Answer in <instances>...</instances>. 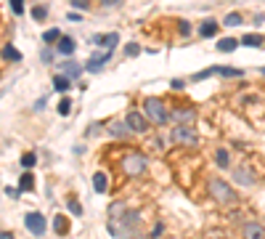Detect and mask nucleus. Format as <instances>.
Instances as JSON below:
<instances>
[{
  "mask_svg": "<svg viewBox=\"0 0 265 239\" xmlns=\"http://www.w3.org/2000/svg\"><path fill=\"white\" fill-rule=\"evenodd\" d=\"M144 112L149 117V123H154V125H167V120H170L167 109L162 104V98H154V96L144 98Z\"/></svg>",
  "mask_w": 265,
  "mask_h": 239,
  "instance_id": "obj_1",
  "label": "nucleus"
},
{
  "mask_svg": "<svg viewBox=\"0 0 265 239\" xmlns=\"http://www.w3.org/2000/svg\"><path fill=\"white\" fill-rule=\"evenodd\" d=\"M210 194L217 199V205H236V191L220 178L210 181Z\"/></svg>",
  "mask_w": 265,
  "mask_h": 239,
  "instance_id": "obj_2",
  "label": "nucleus"
},
{
  "mask_svg": "<svg viewBox=\"0 0 265 239\" xmlns=\"http://www.w3.org/2000/svg\"><path fill=\"white\" fill-rule=\"evenodd\" d=\"M170 144H181V146H196L199 139L196 133L191 131V125H175L170 131Z\"/></svg>",
  "mask_w": 265,
  "mask_h": 239,
  "instance_id": "obj_3",
  "label": "nucleus"
},
{
  "mask_svg": "<svg viewBox=\"0 0 265 239\" xmlns=\"http://www.w3.org/2000/svg\"><path fill=\"white\" fill-rule=\"evenodd\" d=\"M149 168V157L144 154H127L125 160H122V170L127 173V176H141Z\"/></svg>",
  "mask_w": 265,
  "mask_h": 239,
  "instance_id": "obj_4",
  "label": "nucleus"
},
{
  "mask_svg": "<svg viewBox=\"0 0 265 239\" xmlns=\"http://www.w3.org/2000/svg\"><path fill=\"white\" fill-rule=\"evenodd\" d=\"M24 226L30 228V234H35V236H43L45 228H48L43 213H27V215H24Z\"/></svg>",
  "mask_w": 265,
  "mask_h": 239,
  "instance_id": "obj_5",
  "label": "nucleus"
},
{
  "mask_svg": "<svg viewBox=\"0 0 265 239\" xmlns=\"http://www.w3.org/2000/svg\"><path fill=\"white\" fill-rule=\"evenodd\" d=\"M212 75H225V77H241V69H233V67H210L204 72H196L191 80H204V77H212Z\"/></svg>",
  "mask_w": 265,
  "mask_h": 239,
  "instance_id": "obj_6",
  "label": "nucleus"
},
{
  "mask_svg": "<svg viewBox=\"0 0 265 239\" xmlns=\"http://www.w3.org/2000/svg\"><path fill=\"white\" fill-rule=\"evenodd\" d=\"M127 125H130V131L132 133H146L149 131V117L146 114H141V112H127Z\"/></svg>",
  "mask_w": 265,
  "mask_h": 239,
  "instance_id": "obj_7",
  "label": "nucleus"
},
{
  "mask_svg": "<svg viewBox=\"0 0 265 239\" xmlns=\"http://www.w3.org/2000/svg\"><path fill=\"white\" fill-rule=\"evenodd\" d=\"M241 236L244 239H265V228L257 220H247V223L241 226Z\"/></svg>",
  "mask_w": 265,
  "mask_h": 239,
  "instance_id": "obj_8",
  "label": "nucleus"
},
{
  "mask_svg": "<svg viewBox=\"0 0 265 239\" xmlns=\"http://www.w3.org/2000/svg\"><path fill=\"white\" fill-rule=\"evenodd\" d=\"M106 133L114 136V139H127V133H130L127 120H114V123H109L106 125Z\"/></svg>",
  "mask_w": 265,
  "mask_h": 239,
  "instance_id": "obj_9",
  "label": "nucleus"
},
{
  "mask_svg": "<svg viewBox=\"0 0 265 239\" xmlns=\"http://www.w3.org/2000/svg\"><path fill=\"white\" fill-rule=\"evenodd\" d=\"M233 181H239L241 186H254V181H257V178H254V173L247 168V165H241V168L233 170Z\"/></svg>",
  "mask_w": 265,
  "mask_h": 239,
  "instance_id": "obj_10",
  "label": "nucleus"
},
{
  "mask_svg": "<svg viewBox=\"0 0 265 239\" xmlns=\"http://www.w3.org/2000/svg\"><path fill=\"white\" fill-rule=\"evenodd\" d=\"M109 56H111V51L96 53V56H93V59H88V61H85V69H88V72H98V69L103 67V64L109 61Z\"/></svg>",
  "mask_w": 265,
  "mask_h": 239,
  "instance_id": "obj_11",
  "label": "nucleus"
},
{
  "mask_svg": "<svg viewBox=\"0 0 265 239\" xmlns=\"http://www.w3.org/2000/svg\"><path fill=\"white\" fill-rule=\"evenodd\" d=\"M170 120H175L178 125H191L194 123V109H173Z\"/></svg>",
  "mask_w": 265,
  "mask_h": 239,
  "instance_id": "obj_12",
  "label": "nucleus"
},
{
  "mask_svg": "<svg viewBox=\"0 0 265 239\" xmlns=\"http://www.w3.org/2000/svg\"><path fill=\"white\" fill-rule=\"evenodd\" d=\"M93 43H98V45H103L106 51H111L114 45L119 43V35L117 32H109V35H93Z\"/></svg>",
  "mask_w": 265,
  "mask_h": 239,
  "instance_id": "obj_13",
  "label": "nucleus"
},
{
  "mask_svg": "<svg viewBox=\"0 0 265 239\" xmlns=\"http://www.w3.org/2000/svg\"><path fill=\"white\" fill-rule=\"evenodd\" d=\"M215 32H217V22L215 19H204L202 27H199V35H202V38H212Z\"/></svg>",
  "mask_w": 265,
  "mask_h": 239,
  "instance_id": "obj_14",
  "label": "nucleus"
},
{
  "mask_svg": "<svg viewBox=\"0 0 265 239\" xmlns=\"http://www.w3.org/2000/svg\"><path fill=\"white\" fill-rule=\"evenodd\" d=\"M106 186H109L106 173H96V176H93V189H96L98 194H103V191H106Z\"/></svg>",
  "mask_w": 265,
  "mask_h": 239,
  "instance_id": "obj_15",
  "label": "nucleus"
},
{
  "mask_svg": "<svg viewBox=\"0 0 265 239\" xmlns=\"http://www.w3.org/2000/svg\"><path fill=\"white\" fill-rule=\"evenodd\" d=\"M56 48H59V53H64V56H69V53H74V40L72 38H61L59 43H56Z\"/></svg>",
  "mask_w": 265,
  "mask_h": 239,
  "instance_id": "obj_16",
  "label": "nucleus"
},
{
  "mask_svg": "<svg viewBox=\"0 0 265 239\" xmlns=\"http://www.w3.org/2000/svg\"><path fill=\"white\" fill-rule=\"evenodd\" d=\"M53 228H56V234L64 236L66 231H69V220H66L64 215H56V218H53Z\"/></svg>",
  "mask_w": 265,
  "mask_h": 239,
  "instance_id": "obj_17",
  "label": "nucleus"
},
{
  "mask_svg": "<svg viewBox=\"0 0 265 239\" xmlns=\"http://www.w3.org/2000/svg\"><path fill=\"white\" fill-rule=\"evenodd\" d=\"M236 45H239V43H236L233 38H223V40H217V51L228 53V51H236Z\"/></svg>",
  "mask_w": 265,
  "mask_h": 239,
  "instance_id": "obj_18",
  "label": "nucleus"
},
{
  "mask_svg": "<svg viewBox=\"0 0 265 239\" xmlns=\"http://www.w3.org/2000/svg\"><path fill=\"white\" fill-rule=\"evenodd\" d=\"M215 165H217V168H228V165H231V157H228V152H225V149H217V154H215Z\"/></svg>",
  "mask_w": 265,
  "mask_h": 239,
  "instance_id": "obj_19",
  "label": "nucleus"
},
{
  "mask_svg": "<svg viewBox=\"0 0 265 239\" xmlns=\"http://www.w3.org/2000/svg\"><path fill=\"white\" fill-rule=\"evenodd\" d=\"M19 189H22V191H32V189H35V178L30 176V173H24V176H22V181H19Z\"/></svg>",
  "mask_w": 265,
  "mask_h": 239,
  "instance_id": "obj_20",
  "label": "nucleus"
},
{
  "mask_svg": "<svg viewBox=\"0 0 265 239\" xmlns=\"http://www.w3.org/2000/svg\"><path fill=\"white\" fill-rule=\"evenodd\" d=\"M3 56H6L8 61H19V59H22V53H19L14 45H6V48H3Z\"/></svg>",
  "mask_w": 265,
  "mask_h": 239,
  "instance_id": "obj_21",
  "label": "nucleus"
},
{
  "mask_svg": "<svg viewBox=\"0 0 265 239\" xmlns=\"http://www.w3.org/2000/svg\"><path fill=\"white\" fill-rule=\"evenodd\" d=\"M69 85H72V82H69V80H66L64 75L53 80V88H56V90H61V93H66V90H69Z\"/></svg>",
  "mask_w": 265,
  "mask_h": 239,
  "instance_id": "obj_22",
  "label": "nucleus"
},
{
  "mask_svg": "<svg viewBox=\"0 0 265 239\" xmlns=\"http://www.w3.org/2000/svg\"><path fill=\"white\" fill-rule=\"evenodd\" d=\"M43 40H45V43H59V40H61V32H59V30H56V27H53V30L43 32Z\"/></svg>",
  "mask_w": 265,
  "mask_h": 239,
  "instance_id": "obj_23",
  "label": "nucleus"
},
{
  "mask_svg": "<svg viewBox=\"0 0 265 239\" xmlns=\"http://www.w3.org/2000/svg\"><path fill=\"white\" fill-rule=\"evenodd\" d=\"M80 72H82V67H80V64H64V75H69V77H77L80 75Z\"/></svg>",
  "mask_w": 265,
  "mask_h": 239,
  "instance_id": "obj_24",
  "label": "nucleus"
},
{
  "mask_svg": "<svg viewBox=\"0 0 265 239\" xmlns=\"http://www.w3.org/2000/svg\"><path fill=\"white\" fill-rule=\"evenodd\" d=\"M241 43L249 45V48H257V45H262V38H260V35H247V38H244Z\"/></svg>",
  "mask_w": 265,
  "mask_h": 239,
  "instance_id": "obj_25",
  "label": "nucleus"
},
{
  "mask_svg": "<svg viewBox=\"0 0 265 239\" xmlns=\"http://www.w3.org/2000/svg\"><path fill=\"white\" fill-rule=\"evenodd\" d=\"M35 165H37V157H35L32 152H27L24 157H22V168H27V170H30V168H35Z\"/></svg>",
  "mask_w": 265,
  "mask_h": 239,
  "instance_id": "obj_26",
  "label": "nucleus"
},
{
  "mask_svg": "<svg viewBox=\"0 0 265 239\" xmlns=\"http://www.w3.org/2000/svg\"><path fill=\"white\" fill-rule=\"evenodd\" d=\"M72 112V101L69 98H61L59 101V114H69Z\"/></svg>",
  "mask_w": 265,
  "mask_h": 239,
  "instance_id": "obj_27",
  "label": "nucleus"
},
{
  "mask_svg": "<svg viewBox=\"0 0 265 239\" xmlns=\"http://www.w3.org/2000/svg\"><path fill=\"white\" fill-rule=\"evenodd\" d=\"M225 24H228V27H239L241 24V16L239 14H228V16H225Z\"/></svg>",
  "mask_w": 265,
  "mask_h": 239,
  "instance_id": "obj_28",
  "label": "nucleus"
},
{
  "mask_svg": "<svg viewBox=\"0 0 265 239\" xmlns=\"http://www.w3.org/2000/svg\"><path fill=\"white\" fill-rule=\"evenodd\" d=\"M32 16H35V19H37V22H43V19H45V16H48V11H45V8H43V6H37V8H35V11H32Z\"/></svg>",
  "mask_w": 265,
  "mask_h": 239,
  "instance_id": "obj_29",
  "label": "nucleus"
},
{
  "mask_svg": "<svg viewBox=\"0 0 265 239\" xmlns=\"http://www.w3.org/2000/svg\"><path fill=\"white\" fill-rule=\"evenodd\" d=\"M11 8H14V14L22 16L24 14V0H11Z\"/></svg>",
  "mask_w": 265,
  "mask_h": 239,
  "instance_id": "obj_30",
  "label": "nucleus"
},
{
  "mask_svg": "<svg viewBox=\"0 0 265 239\" xmlns=\"http://www.w3.org/2000/svg\"><path fill=\"white\" fill-rule=\"evenodd\" d=\"M69 210H72L74 215H80V213H82V207H80V202H77V199H69Z\"/></svg>",
  "mask_w": 265,
  "mask_h": 239,
  "instance_id": "obj_31",
  "label": "nucleus"
},
{
  "mask_svg": "<svg viewBox=\"0 0 265 239\" xmlns=\"http://www.w3.org/2000/svg\"><path fill=\"white\" fill-rule=\"evenodd\" d=\"M125 53H127V56H138V53H141V48H138L136 43H130L127 48H125Z\"/></svg>",
  "mask_w": 265,
  "mask_h": 239,
  "instance_id": "obj_32",
  "label": "nucleus"
},
{
  "mask_svg": "<svg viewBox=\"0 0 265 239\" xmlns=\"http://www.w3.org/2000/svg\"><path fill=\"white\" fill-rule=\"evenodd\" d=\"M40 59H43L45 64H51V61H53V51H48V48H45V51H43V56H40Z\"/></svg>",
  "mask_w": 265,
  "mask_h": 239,
  "instance_id": "obj_33",
  "label": "nucleus"
},
{
  "mask_svg": "<svg viewBox=\"0 0 265 239\" xmlns=\"http://www.w3.org/2000/svg\"><path fill=\"white\" fill-rule=\"evenodd\" d=\"M72 3H74V8H88L90 0H72Z\"/></svg>",
  "mask_w": 265,
  "mask_h": 239,
  "instance_id": "obj_34",
  "label": "nucleus"
},
{
  "mask_svg": "<svg viewBox=\"0 0 265 239\" xmlns=\"http://www.w3.org/2000/svg\"><path fill=\"white\" fill-rule=\"evenodd\" d=\"M178 27H181V32H183V35H188V30H191V24H188V22H181Z\"/></svg>",
  "mask_w": 265,
  "mask_h": 239,
  "instance_id": "obj_35",
  "label": "nucleus"
},
{
  "mask_svg": "<svg viewBox=\"0 0 265 239\" xmlns=\"http://www.w3.org/2000/svg\"><path fill=\"white\" fill-rule=\"evenodd\" d=\"M103 6H119V0H101Z\"/></svg>",
  "mask_w": 265,
  "mask_h": 239,
  "instance_id": "obj_36",
  "label": "nucleus"
},
{
  "mask_svg": "<svg viewBox=\"0 0 265 239\" xmlns=\"http://www.w3.org/2000/svg\"><path fill=\"white\" fill-rule=\"evenodd\" d=\"M0 239H14V236L8 234V231H0Z\"/></svg>",
  "mask_w": 265,
  "mask_h": 239,
  "instance_id": "obj_37",
  "label": "nucleus"
}]
</instances>
